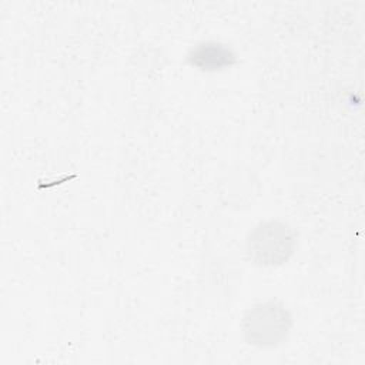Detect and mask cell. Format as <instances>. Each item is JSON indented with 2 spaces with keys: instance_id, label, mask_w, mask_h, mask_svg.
I'll return each instance as SVG.
<instances>
[{
  "instance_id": "cell-3",
  "label": "cell",
  "mask_w": 365,
  "mask_h": 365,
  "mask_svg": "<svg viewBox=\"0 0 365 365\" xmlns=\"http://www.w3.org/2000/svg\"><path fill=\"white\" fill-rule=\"evenodd\" d=\"M191 66L202 71H218L235 63V54L231 48L215 41H202L188 53Z\"/></svg>"
},
{
  "instance_id": "cell-2",
  "label": "cell",
  "mask_w": 365,
  "mask_h": 365,
  "mask_svg": "<svg viewBox=\"0 0 365 365\" xmlns=\"http://www.w3.org/2000/svg\"><path fill=\"white\" fill-rule=\"evenodd\" d=\"M295 234L289 225L278 220L258 224L247 238V254L257 265L275 267L294 252Z\"/></svg>"
},
{
  "instance_id": "cell-1",
  "label": "cell",
  "mask_w": 365,
  "mask_h": 365,
  "mask_svg": "<svg viewBox=\"0 0 365 365\" xmlns=\"http://www.w3.org/2000/svg\"><path fill=\"white\" fill-rule=\"evenodd\" d=\"M292 327L289 311L279 302L268 301L250 308L242 318L247 342L258 348H275L282 344Z\"/></svg>"
}]
</instances>
